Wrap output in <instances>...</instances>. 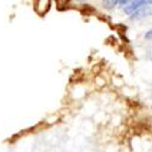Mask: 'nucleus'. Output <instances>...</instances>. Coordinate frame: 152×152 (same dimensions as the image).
Listing matches in <instances>:
<instances>
[{"instance_id": "2", "label": "nucleus", "mask_w": 152, "mask_h": 152, "mask_svg": "<svg viewBox=\"0 0 152 152\" xmlns=\"http://www.w3.org/2000/svg\"><path fill=\"white\" fill-rule=\"evenodd\" d=\"M37 5H38V6H35V11L38 12V14H40V15H44L45 12L49 11V9H50V1H49V0L38 1Z\"/></svg>"}, {"instance_id": "1", "label": "nucleus", "mask_w": 152, "mask_h": 152, "mask_svg": "<svg viewBox=\"0 0 152 152\" xmlns=\"http://www.w3.org/2000/svg\"><path fill=\"white\" fill-rule=\"evenodd\" d=\"M146 4H152V0H150V1H145V0H136V1H128V4H126L124 6V12L128 15H133L135 14L136 11L140 10L144 5Z\"/></svg>"}, {"instance_id": "4", "label": "nucleus", "mask_w": 152, "mask_h": 152, "mask_svg": "<svg viewBox=\"0 0 152 152\" xmlns=\"http://www.w3.org/2000/svg\"><path fill=\"white\" fill-rule=\"evenodd\" d=\"M145 39H147V40H152V28L145 33Z\"/></svg>"}, {"instance_id": "5", "label": "nucleus", "mask_w": 152, "mask_h": 152, "mask_svg": "<svg viewBox=\"0 0 152 152\" xmlns=\"http://www.w3.org/2000/svg\"><path fill=\"white\" fill-rule=\"evenodd\" d=\"M151 60H152V54H151Z\"/></svg>"}, {"instance_id": "3", "label": "nucleus", "mask_w": 152, "mask_h": 152, "mask_svg": "<svg viewBox=\"0 0 152 152\" xmlns=\"http://www.w3.org/2000/svg\"><path fill=\"white\" fill-rule=\"evenodd\" d=\"M119 1H117V0H112V1H104V4H105V6H107V7H113L115 5H117Z\"/></svg>"}]
</instances>
